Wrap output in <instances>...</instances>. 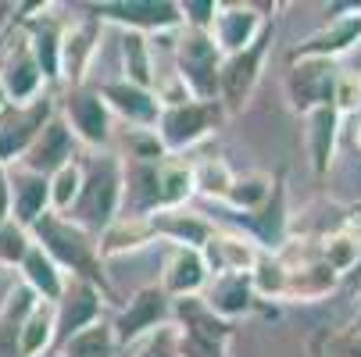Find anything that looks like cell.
Listing matches in <instances>:
<instances>
[{
    "instance_id": "obj_1",
    "label": "cell",
    "mask_w": 361,
    "mask_h": 357,
    "mask_svg": "<svg viewBox=\"0 0 361 357\" xmlns=\"http://www.w3.org/2000/svg\"><path fill=\"white\" fill-rule=\"evenodd\" d=\"M29 236L68 279H86L97 289H104L108 296H115L108 286V275H104L100 250H97V236H90L86 229H79L75 222H68L65 215H54V211H47L29 229Z\"/></svg>"
},
{
    "instance_id": "obj_2",
    "label": "cell",
    "mask_w": 361,
    "mask_h": 357,
    "mask_svg": "<svg viewBox=\"0 0 361 357\" xmlns=\"http://www.w3.org/2000/svg\"><path fill=\"white\" fill-rule=\"evenodd\" d=\"M122 211V158L115 154H100L86 165L82 189L72 203V211L65 215L90 236H100Z\"/></svg>"
},
{
    "instance_id": "obj_3",
    "label": "cell",
    "mask_w": 361,
    "mask_h": 357,
    "mask_svg": "<svg viewBox=\"0 0 361 357\" xmlns=\"http://www.w3.org/2000/svg\"><path fill=\"white\" fill-rule=\"evenodd\" d=\"M176 75L193 100H219V72H222V50L215 46L212 32L179 29L176 36ZM222 104V100H219Z\"/></svg>"
},
{
    "instance_id": "obj_4",
    "label": "cell",
    "mask_w": 361,
    "mask_h": 357,
    "mask_svg": "<svg viewBox=\"0 0 361 357\" xmlns=\"http://www.w3.org/2000/svg\"><path fill=\"white\" fill-rule=\"evenodd\" d=\"M86 15H93L100 25H122L126 32L143 36H165L183 29V11L176 0H100L86 4Z\"/></svg>"
},
{
    "instance_id": "obj_5",
    "label": "cell",
    "mask_w": 361,
    "mask_h": 357,
    "mask_svg": "<svg viewBox=\"0 0 361 357\" xmlns=\"http://www.w3.org/2000/svg\"><path fill=\"white\" fill-rule=\"evenodd\" d=\"M226 118V108L219 100H186L176 108H161V118L154 125V136L161 139L165 154L176 158L183 150L197 146L200 139H208Z\"/></svg>"
},
{
    "instance_id": "obj_6",
    "label": "cell",
    "mask_w": 361,
    "mask_h": 357,
    "mask_svg": "<svg viewBox=\"0 0 361 357\" xmlns=\"http://www.w3.org/2000/svg\"><path fill=\"white\" fill-rule=\"evenodd\" d=\"M58 115V96L54 93H43L36 96L32 104H8L0 111V165L11 168L22 161V154L32 146V139L39 136V129Z\"/></svg>"
},
{
    "instance_id": "obj_7",
    "label": "cell",
    "mask_w": 361,
    "mask_h": 357,
    "mask_svg": "<svg viewBox=\"0 0 361 357\" xmlns=\"http://www.w3.org/2000/svg\"><path fill=\"white\" fill-rule=\"evenodd\" d=\"M65 125L72 129L75 143L90 146V150H104L111 143V111L104 104V96L100 89L93 86H79V89H65L61 96V111Z\"/></svg>"
},
{
    "instance_id": "obj_8",
    "label": "cell",
    "mask_w": 361,
    "mask_h": 357,
    "mask_svg": "<svg viewBox=\"0 0 361 357\" xmlns=\"http://www.w3.org/2000/svg\"><path fill=\"white\" fill-rule=\"evenodd\" d=\"M0 89H4L8 104H32L36 96L47 93V82L39 75V65L29 50V39L22 32V25L4 39L0 46Z\"/></svg>"
},
{
    "instance_id": "obj_9",
    "label": "cell",
    "mask_w": 361,
    "mask_h": 357,
    "mask_svg": "<svg viewBox=\"0 0 361 357\" xmlns=\"http://www.w3.org/2000/svg\"><path fill=\"white\" fill-rule=\"evenodd\" d=\"M169 322H172V300L161 293L158 282H150V286H140L129 296V303L111 318V329H115L118 346H133Z\"/></svg>"
},
{
    "instance_id": "obj_10",
    "label": "cell",
    "mask_w": 361,
    "mask_h": 357,
    "mask_svg": "<svg viewBox=\"0 0 361 357\" xmlns=\"http://www.w3.org/2000/svg\"><path fill=\"white\" fill-rule=\"evenodd\" d=\"M269 43H272V25H265V32L257 36L247 50L222 58L219 100H222L226 115H229V111H243V104L250 100V93H254V86H257V75H262V61H265Z\"/></svg>"
},
{
    "instance_id": "obj_11",
    "label": "cell",
    "mask_w": 361,
    "mask_h": 357,
    "mask_svg": "<svg viewBox=\"0 0 361 357\" xmlns=\"http://www.w3.org/2000/svg\"><path fill=\"white\" fill-rule=\"evenodd\" d=\"M104 300H111V296L104 289H97L93 282H86V279H65V293L54 303L58 346L68 336H75V332H82V329H90V325H97L100 318H104Z\"/></svg>"
},
{
    "instance_id": "obj_12",
    "label": "cell",
    "mask_w": 361,
    "mask_h": 357,
    "mask_svg": "<svg viewBox=\"0 0 361 357\" xmlns=\"http://www.w3.org/2000/svg\"><path fill=\"white\" fill-rule=\"evenodd\" d=\"M333 89H336V68L333 61H322V58H300L290 65V75H286V96L293 111H315V108H326L333 104Z\"/></svg>"
},
{
    "instance_id": "obj_13",
    "label": "cell",
    "mask_w": 361,
    "mask_h": 357,
    "mask_svg": "<svg viewBox=\"0 0 361 357\" xmlns=\"http://www.w3.org/2000/svg\"><path fill=\"white\" fill-rule=\"evenodd\" d=\"M100 25L93 15H79L61 29V82L68 89L86 86V72L97 58V43H100Z\"/></svg>"
},
{
    "instance_id": "obj_14",
    "label": "cell",
    "mask_w": 361,
    "mask_h": 357,
    "mask_svg": "<svg viewBox=\"0 0 361 357\" xmlns=\"http://www.w3.org/2000/svg\"><path fill=\"white\" fill-rule=\"evenodd\" d=\"M200 253L212 275H250L262 258V246L240 229H215L212 239L200 246Z\"/></svg>"
},
{
    "instance_id": "obj_15",
    "label": "cell",
    "mask_w": 361,
    "mask_h": 357,
    "mask_svg": "<svg viewBox=\"0 0 361 357\" xmlns=\"http://www.w3.org/2000/svg\"><path fill=\"white\" fill-rule=\"evenodd\" d=\"M212 272L204 265V253L193 246H169L161 258V293L169 300H183V296H200L208 286Z\"/></svg>"
},
{
    "instance_id": "obj_16",
    "label": "cell",
    "mask_w": 361,
    "mask_h": 357,
    "mask_svg": "<svg viewBox=\"0 0 361 357\" xmlns=\"http://www.w3.org/2000/svg\"><path fill=\"white\" fill-rule=\"evenodd\" d=\"M79 143H75V136H72V129L65 125V118L61 115H54L43 129H39V136L32 139V146L22 154V168H29V172H36V175H54L61 165H68V161H75L79 154Z\"/></svg>"
},
{
    "instance_id": "obj_17",
    "label": "cell",
    "mask_w": 361,
    "mask_h": 357,
    "mask_svg": "<svg viewBox=\"0 0 361 357\" xmlns=\"http://www.w3.org/2000/svg\"><path fill=\"white\" fill-rule=\"evenodd\" d=\"M265 25H269L265 15L254 4H219L215 22H212V39L222 50V58H229V54L247 50L257 36L265 32Z\"/></svg>"
},
{
    "instance_id": "obj_18",
    "label": "cell",
    "mask_w": 361,
    "mask_h": 357,
    "mask_svg": "<svg viewBox=\"0 0 361 357\" xmlns=\"http://www.w3.org/2000/svg\"><path fill=\"white\" fill-rule=\"evenodd\" d=\"M158 165L161 161H126L122 158V218H150L161 211L158 193Z\"/></svg>"
},
{
    "instance_id": "obj_19",
    "label": "cell",
    "mask_w": 361,
    "mask_h": 357,
    "mask_svg": "<svg viewBox=\"0 0 361 357\" xmlns=\"http://www.w3.org/2000/svg\"><path fill=\"white\" fill-rule=\"evenodd\" d=\"M100 96H104V104L111 115L126 118L133 129H154L161 118V104L158 96H154V89H140L126 79H111V82H100L97 86Z\"/></svg>"
},
{
    "instance_id": "obj_20",
    "label": "cell",
    "mask_w": 361,
    "mask_h": 357,
    "mask_svg": "<svg viewBox=\"0 0 361 357\" xmlns=\"http://www.w3.org/2000/svg\"><path fill=\"white\" fill-rule=\"evenodd\" d=\"M47 11H50V4L39 15H29L18 25H22L25 39H29V50H32V58L39 65L43 82L50 86V82H61V29L65 25L54 15H47Z\"/></svg>"
},
{
    "instance_id": "obj_21",
    "label": "cell",
    "mask_w": 361,
    "mask_h": 357,
    "mask_svg": "<svg viewBox=\"0 0 361 357\" xmlns=\"http://www.w3.org/2000/svg\"><path fill=\"white\" fill-rule=\"evenodd\" d=\"M8 189H11V218L25 229H32L50 211V182L47 175H36L22 165L8 168Z\"/></svg>"
},
{
    "instance_id": "obj_22",
    "label": "cell",
    "mask_w": 361,
    "mask_h": 357,
    "mask_svg": "<svg viewBox=\"0 0 361 357\" xmlns=\"http://www.w3.org/2000/svg\"><path fill=\"white\" fill-rule=\"evenodd\" d=\"M150 229H154V236L165 239L169 246H193V250H200L204 243L212 239L215 222L204 218L193 208H172V211L150 215Z\"/></svg>"
},
{
    "instance_id": "obj_23",
    "label": "cell",
    "mask_w": 361,
    "mask_h": 357,
    "mask_svg": "<svg viewBox=\"0 0 361 357\" xmlns=\"http://www.w3.org/2000/svg\"><path fill=\"white\" fill-rule=\"evenodd\" d=\"M200 300L212 308V315H219L222 322H236L243 315L254 311V286H250V275H212L208 286H204Z\"/></svg>"
},
{
    "instance_id": "obj_24",
    "label": "cell",
    "mask_w": 361,
    "mask_h": 357,
    "mask_svg": "<svg viewBox=\"0 0 361 357\" xmlns=\"http://www.w3.org/2000/svg\"><path fill=\"white\" fill-rule=\"evenodd\" d=\"M172 325L186 336L208 339V343H219V346H229V339H233V325L222 322L219 315H212V308L200 296L172 300Z\"/></svg>"
},
{
    "instance_id": "obj_25",
    "label": "cell",
    "mask_w": 361,
    "mask_h": 357,
    "mask_svg": "<svg viewBox=\"0 0 361 357\" xmlns=\"http://www.w3.org/2000/svg\"><path fill=\"white\" fill-rule=\"evenodd\" d=\"M150 243H158V236H154L150 229V218H115L104 232L97 236V250H100V261L108 258H126V253H136Z\"/></svg>"
},
{
    "instance_id": "obj_26",
    "label": "cell",
    "mask_w": 361,
    "mask_h": 357,
    "mask_svg": "<svg viewBox=\"0 0 361 357\" xmlns=\"http://www.w3.org/2000/svg\"><path fill=\"white\" fill-rule=\"evenodd\" d=\"M32 303H36V293L22 282L4 293V300H0V357H18V336Z\"/></svg>"
},
{
    "instance_id": "obj_27",
    "label": "cell",
    "mask_w": 361,
    "mask_h": 357,
    "mask_svg": "<svg viewBox=\"0 0 361 357\" xmlns=\"http://www.w3.org/2000/svg\"><path fill=\"white\" fill-rule=\"evenodd\" d=\"M18 272H22V286H29L32 293H36V300H47V303H58L61 300V293H65V272L47 258V253L32 243V250L25 253V261L18 265Z\"/></svg>"
},
{
    "instance_id": "obj_28",
    "label": "cell",
    "mask_w": 361,
    "mask_h": 357,
    "mask_svg": "<svg viewBox=\"0 0 361 357\" xmlns=\"http://www.w3.org/2000/svg\"><path fill=\"white\" fill-rule=\"evenodd\" d=\"M357 36H361V15H347V18L333 22V29H322L312 39H304L290 54V61H300V58H322V61H329L333 54H340V50H347L350 43H357Z\"/></svg>"
},
{
    "instance_id": "obj_29",
    "label": "cell",
    "mask_w": 361,
    "mask_h": 357,
    "mask_svg": "<svg viewBox=\"0 0 361 357\" xmlns=\"http://www.w3.org/2000/svg\"><path fill=\"white\" fill-rule=\"evenodd\" d=\"M58 343V318H54V303L36 300L32 311L22 325L18 336V357H43L50 346Z\"/></svg>"
},
{
    "instance_id": "obj_30",
    "label": "cell",
    "mask_w": 361,
    "mask_h": 357,
    "mask_svg": "<svg viewBox=\"0 0 361 357\" xmlns=\"http://www.w3.org/2000/svg\"><path fill=\"white\" fill-rule=\"evenodd\" d=\"M122 79L140 89H154L158 72H154V39L150 36L122 32Z\"/></svg>"
},
{
    "instance_id": "obj_31",
    "label": "cell",
    "mask_w": 361,
    "mask_h": 357,
    "mask_svg": "<svg viewBox=\"0 0 361 357\" xmlns=\"http://www.w3.org/2000/svg\"><path fill=\"white\" fill-rule=\"evenodd\" d=\"M307 154H312V168L322 175L333 161V146H336V118L340 111L333 104L307 111Z\"/></svg>"
},
{
    "instance_id": "obj_32",
    "label": "cell",
    "mask_w": 361,
    "mask_h": 357,
    "mask_svg": "<svg viewBox=\"0 0 361 357\" xmlns=\"http://www.w3.org/2000/svg\"><path fill=\"white\" fill-rule=\"evenodd\" d=\"M158 193H161V211L190 208V200H193V168L179 158H165L158 165Z\"/></svg>"
},
{
    "instance_id": "obj_33",
    "label": "cell",
    "mask_w": 361,
    "mask_h": 357,
    "mask_svg": "<svg viewBox=\"0 0 361 357\" xmlns=\"http://www.w3.org/2000/svg\"><path fill=\"white\" fill-rule=\"evenodd\" d=\"M118 353V339L108 318H100L97 325L68 336L58 350V357H115Z\"/></svg>"
},
{
    "instance_id": "obj_34",
    "label": "cell",
    "mask_w": 361,
    "mask_h": 357,
    "mask_svg": "<svg viewBox=\"0 0 361 357\" xmlns=\"http://www.w3.org/2000/svg\"><path fill=\"white\" fill-rule=\"evenodd\" d=\"M272 189H276L272 175H265V172H247V175H236V179H233V186H229V193H226L222 203H229L233 211L254 215V211H262L265 203H269Z\"/></svg>"
},
{
    "instance_id": "obj_35",
    "label": "cell",
    "mask_w": 361,
    "mask_h": 357,
    "mask_svg": "<svg viewBox=\"0 0 361 357\" xmlns=\"http://www.w3.org/2000/svg\"><path fill=\"white\" fill-rule=\"evenodd\" d=\"M190 168H193V196L219 200V203L226 200V193H229L236 172H233L222 158H200V161L190 165Z\"/></svg>"
},
{
    "instance_id": "obj_36",
    "label": "cell",
    "mask_w": 361,
    "mask_h": 357,
    "mask_svg": "<svg viewBox=\"0 0 361 357\" xmlns=\"http://www.w3.org/2000/svg\"><path fill=\"white\" fill-rule=\"evenodd\" d=\"M247 225L254 232L250 236L254 243H265V246H279L283 243V236H286V215H283V189H279V182H276L269 203H265L262 211H254Z\"/></svg>"
},
{
    "instance_id": "obj_37",
    "label": "cell",
    "mask_w": 361,
    "mask_h": 357,
    "mask_svg": "<svg viewBox=\"0 0 361 357\" xmlns=\"http://www.w3.org/2000/svg\"><path fill=\"white\" fill-rule=\"evenodd\" d=\"M82 175H86V165L79 158L61 165L54 175H47V182H50V211L54 215H68L72 211V203H75V196L82 189Z\"/></svg>"
},
{
    "instance_id": "obj_38",
    "label": "cell",
    "mask_w": 361,
    "mask_h": 357,
    "mask_svg": "<svg viewBox=\"0 0 361 357\" xmlns=\"http://www.w3.org/2000/svg\"><path fill=\"white\" fill-rule=\"evenodd\" d=\"M250 286L254 296H269V300H283L286 296V268L276 253H262L250 272Z\"/></svg>"
},
{
    "instance_id": "obj_39",
    "label": "cell",
    "mask_w": 361,
    "mask_h": 357,
    "mask_svg": "<svg viewBox=\"0 0 361 357\" xmlns=\"http://www.w3.org/2000/svg\"><path fill=\"white\" fill-rule=\"evenodd\" d=\"M29 250H32L29 229L18 225L15 218H8L4 225H0V265H4V268H18Z\"/></svg>"
},
{
    "instance_id": "obj_40",
    "label": "cell",
    "mask_w": 361,
    "mask_h": 357,
    "mask_svg": "<svg viewBox=\"0 0 361 357\" xmlns=\"http://www.w3.org/2000/svg\"><path fill=\"white\" fill-rule=\"evenodd\" d=\"M133 357H179V329L172 322L154 329L150 336L133 343Z\"/></svg>"
},
{
    "instance_id": "obj_41",
    "label": "cell",
    "mask_w": 361,
    "mask_h": 357,
    "mask_svg": "<svg viewBox=\"0 0 361 357\" xmlns=\"http://www.w3.org/2000/svg\"><path fill=\"white\" fill-rule=\"evenodd\" d=\"M165 146L154 129H129L126 136V161H165Z\"/></svg>"
},
{
    "instance_id": "obj_42",
    "label": "cell",
    "mask_w": 361,
    "mask_h": 357,
    "mask_svg": "<svg viewBox=\"0 0 361 357\" xmlns=\"http://www.w3.org/2000/svg\"><path fill=\"white\" fill-rule=\"evenodd\" d=\"M357 243L350 236H329L326 246H322V261L329 265V272H347L354 261H357Z\"/></svg>"
},
{
    "instance_id": "obj_43",
    "label": "cell",
    "mask_w": 361,
    "mask_h": 357,
    "mask_svg": "<svg viewBox=\"0 0 361 357\" xmlns=\"http://www.w3.org/2000/svg\"><path fill=\"white\" fill-rule=\"evenodd\" d=\"M179 11H183V29L212 32V22H215V11H219V0H183Z\"/></svg>"
},
{
    "instance_id": "obj_44",
    "label": "cell",
    "mask_w": 361,
    "mask_h": 357,
    "mask_svg": "<svg viewBox=\"0 0 361 357\" xmlns=\"http://www.w3.org/2000/svg\"><path fill=\"white\" fill-rule=\"evenodd\" d=\"M11 218V189H8V168L0 165V225Z\"/></svg>"
},
{
    "instance_id": "obj_45",
    "label": "cell",
    "mask_w": 361,
    "mask_h": 357,
    "mask_svg": "<svg viewBox=\"0 0 361 357\" xmlns=\"http://www.w3.org/2000/svg\"><path fill=\"white\" fill-rule=\"evenodd\" d=\"M350 357H361V332H357V339L350 343Z\"/></svg>"
},
{
    "instance_id": "obj_46",
    "label": "cell",
    "mask_w": 361,
    "mask_h": 357,
    "mask_svg": "<svg viewBox=\"0 0 361 357\" xmlns=\"http://www.w3.org/2000/svg\"><path fill=\"white\" fill-rule=\"evenodd\" d=\"M8 108V96H4V89H0V111H4Z\"/></svg>"
},
{
    "instance_id": "obj_47",
    "label": "cell",
    "mask_w": 361,
    "mask_h": 357,
    "mask_svg": "<svg viewBox=\"0 0 361 357\" xmlns=\"http://www.w3.org/2000/svg\"><path fill=\"white\" fill-rule=\"evenodd\" d=\"M357 146H361V132H357Z\"/></svg>"
},
{
    "instance_id": "obj_48",
    "label": "cell",
    "mask_w": 361,
    "mask_h": 357,
    "mask_svg": "<svg viewBox=\"0 0 361 357\" xmlns=\"http://www.w3.org/2000/svg\"><path fill=\"white\" fill-rule=\"evenodd\" d=\"M357 329H361V318H357Z\"/></svg>"
}]
</instances>
